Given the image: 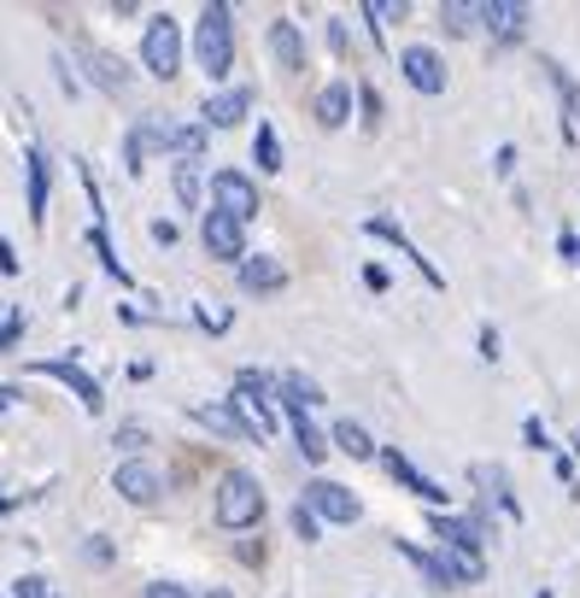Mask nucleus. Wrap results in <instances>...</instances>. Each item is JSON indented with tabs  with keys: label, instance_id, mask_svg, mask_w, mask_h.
Listing matches in <instances>:
<instances>
[{
	"label": "nucleus",
	"instance_id": "17",
	"mask_svg": "<svg viewBox=\"0 0 580 598\" xmlns=\"http://www.w3.org/2000/svg\"><path fill=\"white\" fill-rule=\"evenodd\" d=\"M364 235H376V241H393V246H399V253H405L410 264H417L423 276H428V287H446V276L434 271V264H428V259L417 253V246H410V235H405V230H399V223H393V217H369V223H364Z\"/></svg>",
	"mask_w": 580,
	"mask_h": 598
},
{
	"label": "nucleus",
	"instance_id": "12",
	"mask_svg": "<svg viewBox=\"0 0 580 598\" xmlns=\"http://www.w3.org/2000/svg\"><path fill=\"white\" fill-rule=\"evenodd\" d=\"M189 417H194V423H205V428H217V435H230V440H246V446H253V440H264L258 428L246 423V411H241L235 399H230V405H194Z\"/></svg>",
	"mask_w": 580,
	"mask_h": 598
},
{
	"label": "nucleus",
	"instance_id": "32",
	"mask_svg": "<svg viewBox=\"0 0 580 598\" xmlns=\"http://www.w3.org/2000/svg\"><path fill=\"white\" fill-rule=\"evenodd\" d=\"M176 153H189V159L205 153V123H176Z\"/></svg>",
	"mask_w": 580,
	"mask_h": 598
},
{
	"label": "nucleus",
	"instance_id": "16",
	"mask_svg": "<svg viewBox=\"0 0 580 598\" xmlns=\"http://www.w3.org/2000/svg\"><path fill=\"white\" fill-rule=\"evenodd\" d=\"M112 487H118V493H123V499H130V505H153L164 482H159V469H153V464H135V458H130V464H118Z\"/></svg>",
	"mask_w": 580,
	"mask_h": 598
},
{
	"label": "nucleus",
	"instance_id": "37",
	"mask_svg": "<svg viewBox=\"0 0 580 598\" xmlns=\"http://www.w3.org/2000/svg\"><path fill=\"white\" fill-rule=\"evenodd\" d=\"M147 598H194V587H182V581H153Z\"/></svg>",
	"mask_w": 580,
	"mask_h": 598
},
{
	"label": "nucleus",
	"instance_id": "42",
	"mask_svg": "<svg viewBox=\"0 0 580 598\" xmlns=\"http://www.w3.org/2000/svg\"><path fill=\"white\" fill-rule=\"evenodd\" d=\"M0 276H18V253H12L7 241H0Z\"/></svg>",
	"mask_w": 580,
	"mask_h": 598
},
{
	"label": "nucleus",
	"instance_id": "10",
	"mask_svg": "<svg viewBox=\"0 0 580 598\" xmlns=\"http://www.w3.org/2000/svg\"><path fill=\"white\" fill-rule=\"evenodd\" d=\"M399 71L417 94H446V59L434 48H405L399 53Z\"/></svg>",
	"mask_w": 580,
	"mask_h": 598
},
{
	"label": "nucleus",
	"instance_id": "31",
	"mask_svg": "<svg viewBox=\"0 0 580 598\" xmlns=\"http://www.w3.org/2000/svg\"><path fill=\"white\" fill-rule=\"evenodd\" d=\"M89 241H94V253H100V264H106V276L112 282H130V271L118 264V253H112V235H106V223L94 217V230H89Z\"/></svg>",
	"mask_w": 580,
	"mask_h": 598
},
{
	"label": "nucleus",
	"instance_id": "35",
	"mask_svg": "<svg viewBox=\"0 0 580 598\" xmlns=\"http://www.w3.org/2000/svg\"><path fill=\"white\" fill-rule=\"evenodd\" d=\"M294 534H299L305 546H311V540H317V534H323V528H317V517H311L305 505H294Z\"/></svg>",
	"mask_w": 580,
	"mask_h": 598
},
{
	"label": "nucleus",
	"instance_id": "24",
	"mask_svg": "<svg viewBox=\"0 0 580 598\" xmlns=\"http://www.w3.org/2000/svg\"><path fill=\"white\" fill-rule=\"evenodd\" d=\"M434 534H440V546L481 551V523H464V517H434Z\"/></svg>",
	"mask_w": 580,
	"mask_h": 598
},
{
	"label": "nucleus",
	"instance_id": "13",
	"mask_svg": "<svg viewBox=\"0 0 580 598\" xmlns=\"http://www.w3.org/2000/svg\"><path fill=\"white\" fill-rule=\"evenodd\" d=\"M246 112H253V89H217V94L200 107L205 130H235V123H241Z\"/></svg>",
	"mask_w": 580,
	"mask_h": 598
},
{
	"label": "nucleus",
	"instance_id": "2",
	"mask_svg": "<svg viewBox=\"0 0 580 598\" xmlns=\"http://www.w3.org/2000/svg\"><path fill=\"white\" fill-rule=\"evenodd\" d=\"M141 71L159 77V82H176V71H182V24L171 12L147 18V30H141Z\"/></svg>",
	"mask_w": 580,
	"mask_h": 598
},
{
	"label": "nucleus",
	"instance_id": "40",
	"mask_svg": "<svg viewBox=\"0 0 580 598\" xmlns=\"http://www.w3.org/2000/svg\"><path fill=\"white\" fill-rule=\"evenodd\" d=\"M82 558H89V564H112V546L106 540H89V546H82Z\"/></svg>",
	"mask_w": 580,
	"mask_h": 598
},
{
	"label": "nucleus",
	"instance_id": "18",
	"mask_svg": "<svg viewBox=\"0 0 580 598\" xmlns=\"http://www.w3.org/2000/svg\"><path fill=\"white\" fill-rule=\"evenodd\" d=\"M481 24L499 36V41H516L528 30V7H516V0H487L481 7Z\"/></svg>",
	"mask_w": 580,
	"mask_h": 598
},
{
	"label": "nucleus",
	"instance_id": "44",
	"mask_svg": "<svg viewBox=\"0 0 580 598\" xmlns=\"http://www.w3.org/2000/svg\"><path fill=\"white\" fill-rule=\"evenodd\" d=\"M557 246H563V259H569V264H580V235H569V230H563V241H557Z\"/></svg>",
	"mask_w": 580,
	"mask_h": 598
},
{
	"label": "nucleus",
	"instance_id": "9",
	"mask_svg": "<svg viewBox=\"0 0 580 598\" xmlns=\"http://www.w3.org/2000/svg\"><path fill=\"white\" fill-rule=\"evenodd\" d=\"M30 369H35V376H48V382H65L71 394L82 399V411H100V405H106V394H100V382L89 376V369H77L71 358H35Z\"/></svg>",
	"mask_w": 580,
	"mask_h": 598
},
{
	"label": "nucleus",
	"instance_id": "8",
	"mask_svg": "<svg viewBox=\"0 0 580 598\" xmlns=\"http://www.w3.org/2000/svg\"><path fill=\"white\" fill-rule=\"evenodd\" d=\"M212 200H217V212H230L235 223L258 217V189H253V176H241V171H217L212 176Z\"/></svg>",
	"mask_w": 580,
	"mask_h": 598
},
{
	"label": "nucleus",
	"instance_id": "7",
	"mask_svg": "<svg viewBox=\"0 0 580 598\" xmlns=\"http://www.w3.org/2000/svg\"><path fill=\"white\" fill-rule=\"evenodd\" d=\"M171 148L176 153V123L171 118H141L135 130H130V141H123V159H130V171H141L153 153H164Z\"/></svg>",
	"mask_w": 580,
	"mask_h": 598
},
{
	"label": "nucleus",
	"instance_id": "36",
	"mask_svg": "<svg viewBox=\"0 0 580 598\" xmlns=\"http://www.w3.org/2000/svg\"><path fill=\"white\" fill-rule=\"evenodd\" d=\"M522 435H528V446H533V452H551V435H546V423H540V417H528V423H522Z\"/></svg>",
	"mask_w": 580,
	"mask_h": 598
},
{
	"label": "nucleus",
	"instance_id": "41",
	"mask_svg": "<svg viewBox=\"0 0 580 598\" xmlns=\"http://www.w3.org/2000/svg\"><path fill=\"white\" fill-rule=\"evenodd\" d=\"M481 358H487V364L499 358V328H481Z\"/></svg>",
	"mask_w": 580,
	"mask_h": 598
},
{
	"label": "nucleus",
	"instance_id": "26",
	"mask_svg": "<svg viewBox=\"0 0 580 598\" xmlns=\"http://www.w3.org/2000/svg\"><path fill=\"white\" fill-rule=\"evenodd\" d=\"M24 164H30V223L41 230V217H48V159L30 153Z\"/></svg>",
	"mask_w": 580,
	"mask_h": 598
},
{
	"label": "nucleus",
	"instance_id": "34",
	"mask_svg": "<svg viewBox=\"0 0 580 598\" xmlns=\"http://www.w3.org/2000/svg\"><path fill=\"white\" fill-rule=\"evenodd\" d=\"M358 107H364V130H376V123H381V94L376 89H358Z\"/></svg>",
	"mask_w": 580,
	"mask_h": 598
},
{
	"label": "nucleus",
	"instance_id": "4",
	"mask_svg": "<svg viewBox=\"0 0 580 598\" xmlns=\"http://www.w3.org/2000/svg\"><path fill=\"white\" fill-rule=\"evenodd\" d=\"M271 394H276V382L264 376V369H241V376H235V405L246 411V423H253L264 440L276 435V411H271Z\"/></svg>",
	"mask_w": 580,
	"mask_h": 598
},
{
	"label": "nucleus",
	"instance_id": "6",
	"mask_svg": "<svg viewBox=\"0 0 580 598\" xmlns=\"http://www.w3.org/2000/svg\"><path fill=\"white\" fill-rule=\"evenodd\" d=\"M200 241H205V253L212 259H230V264H241L246 259V223H235L230 212H205V223H200Z\"/></svg>",
	"mask_w": 580,
	"mask_h": 598
},
{
	"label": "nucleus",
	"instance_id": "1",
	"mask_svg": "<svg viewBox=\"0 0 580 598\" xmlns=\"http://www.w3.org/2000/svg\"><path fill=\"white\" fill-rule=\"evenodd\" d=\"M194 59H200V71L217 77V82L235 71V18H230V7H205L200 12V24H194Z\"/></svg>",
	"mask_w": 580,
	"mask_h": 598
},
{
	"label": "nucleus",
	"instance_id": "28",
	"mask_svg": "<svg viewBox=\"0 0 580 598\" xmlns=\"http://www.w3.org/2000/svg\"><path fill=\"white\" fill-rule=\"evenodd\" d=\"M440 24H446L451 36H469L475 24H481V7H464V0H446V7H440Z\"/></svg>",
	"mask_w": 580,
	"mask_h": 598
},
{
	"label": "nucleus",
	"instance_id": "11",
	"mask_svg": "<svg viewBox=\"0 0 580 598\" xmlns=\"http://www.w3.org/2000/svg\"><path fill=\"white\" fill-rule=\"evenodd\" d=\"M381 464H387V476L399 482L405 493H417V499H428V505H446V487H440V482H428V476H423V469L405 458L399 446H381Z\"/></svg>",
	"mask_w": 580,
	"mask_h": 598
},
{
	"label": "nucleus",
	"instance_id": "45",
	"mask_svg": "<svg viewBox=\"0 0 580 598\" xmlns=\"http://www.w3.org/2000/svg\"><path fill=\"white\" fill-rule=\"evenodd\" d=\"M12 399H18V394H12V387H0V411H12Z\"/></svg>",
	"mask_w": 580,
	"mask_h": 598
},
{
	"label": "nucleus",
	"instance_id": "20",
	"mask_svg": "<svg viewBox=\"0 0 580 598\" xmlns=\"http://www.w3.org/2000/svg\"><path fill=\"white\" fill-rule=\"evenodd\" d=\"M282 411H287V423H294V440H299V452H305L311 464H323V458H328V435H323V428L305 417L299 405H282Z\"/></svg>",
	"mask_w": 580,
	"mask_h": 598
},
{
	"label": "nucleus",
	"instance_id": "39",
	"mask_svg": "<svg viewBox=\"0 0 580 598\" xmlns=\"http://www.w3.org/2000/svg\"><path fill=\"white\" fill-rule=\"evenodd\" d=\"M200 323L212 328V335H223V328H230V312H212V305H200Z\"/></svg>",
	"mask_w": 580,
	"mask_h": 598
},
{
	"label": "nucleus",
	"instance_id": "30",
	"mask_svg": "<svg viewBox=\"0 0 580 598\" xmlns=\"http://www.w3.org/2000/svg\"><path fill=\"white\" fill-rule=\"evenodd\" d=\"M546 71H551V82H557V94H563V107H569V135H574V123H580V89H574V77L557 65V59H546Z\"/></svg>",
	"mask_w": 580,
	"mask_h": 598
},
{
	"label": "nucleus",
	"instance_id": "27",
	"mask_svg": "<svg viewBox=\"0 0 580 598\" xmlns=\"http://www.w3.org/2000/svg\"><path fill=\"white\" fill-rule=\"evenodd\" d=\"M335 446L346 452V458H376V440H369L352 417H346V423H335Z\"/></svg>",
	"mask_w": 580,
	"mask_h": 598
},
{
	"label": "nucleus",
	"instance_id": "22",
	"mask_svg": "<svg viewBox=\"0 0 580 598\" xmlns=\"http://www.w3.org/2000/svg\"><path fill=\"white\" fill-rule=\"evenodd\" d=\"M469 482H475V487H492V499L505 505V517L522 523V505H516V493H510V482H505V469H499V464H475V469H469Z\"/></svg>",
	"mask_w": 580,
	"mask_h": 598
},
{
	"label": "nucleus",
	"instance_id": "5",
	"mask_svg": "<svg viewBox=\"0 0 580 598\" xmlns=\"http://www.w3.org/2000/svg\"><path fill=\"white\" fill-rule=\"evenodd\" d=\"M299 505H305V510H311V517H317V523H340V528L364 517L358 493H352V487H340V482H311Z\"/></svg>",
	"mask_w": 580,
	"mask_h": 598
},
{
	"label": "nucleus",
	"instance_id": "21",
	"mask_svg": "<svg viewBox=\"0 0 580 598\" xmlns=\"http://www.w3.org/2000/svg\"><path fill=\"white\" fill-rule=\"evenodd\" d=\"M346 118H352V82H328L317 94V123L323 130H340Z\"/></svg>",
	"mask_w": 580,
	"mask_h": 598
},
{
	"label": "nucleus",
	"instance_id": "38",
	"mask_svg": "<svg viewBox=\"0 0 580 598\" xmlns=\"http://www.w3.org/2000/svg\"><path fill=\"white\" fill-rule=\"evenodd\" d=\"M12 592H18V598H48V581H41V575H24Z\"/></svg>",
	"mask_w": 580,
	"mask_h": 598
},
{
	"label": "nucleus",
	"instance_id": "14",
	"mask_svg": "<svg viewBox=\"0 0 580 598\" xmlns=\"http://www.w3.org/2000/svg\"><path fill=\"white\" fill-rule=\"evenodd\" d=\"M82 65H89V82L106 94H130V71H123V59H112L106 48H94V41H82Z\"/></svg>",
	"mask_w": 580,
	"mask_h": 598
},
{
	"label": "nucleus",
	"instance_id": "29",
	"mask_svg": "<svg viewBox=\"0 0 580 598\" xmlns=\"http://www.w3.org/2000/svg\"><path fill=\"white\" fill-rule=\"evenodd\" d=\"M253 159H258V171H282V141H276V130L271 123H258V141H253Z\"/></svg>",
	"mask_w": 580,
	"mask_h": 598
},
{
	"label": "nucleus",
	"instance_id": "33",
	"mask_svg": "<svg viewBox=\"0 0 580 598\" xmlns=\"http://www.w3.org/2000/svg\"><path fill=\"white\" fill-rule=\"evenodd\" d=\"M176 200L200 205V171H194V164H182V171H176Z\"/></svg>",
	"mask_w": 580,
	"mask_h": 598
},
{
	"label": "nucleus",
	"instance_id": "46",
	"mask_svg": "<svg viewBox=\"0 0 580 598\" xmlns=\"http://www.w3.org/2000/svg\"><path fill=\"white\" fill-rule=\"evenodd\" d=\"M540 598H551V592H540Z\"/></svg>",
	"mask_w": 580,
	"mask_h": 598
},
{
	"label": "nucleus",
	"instance_id": "19",
	"mask_svg": "<svg viewBox=\"0 0 580 598\" xmlns=\"http://www.w3.org/2000/svg\"><path fill=\"white\" fill-rule=\"evenodd\" d=\"M271 53H276L282 71H305V36H299V24L276 18V24H271Z\"/></svg>",
	"mask_w": 580,
	"mask_h": 598
},
{
	"label": "nucleus",
	"instance_id": "25",
	"mask_svg": "<svg viewBox=\"0 0 580 598\" xmlns=\"http://www.w3.org/2000/svg\"><path fill=\"white\" fill-rule=\"evenodd\" d=\"M393 546H399V558H410V564H417V569H423V575H428V581L440 587V592H458V581H451V575H446V564L434 558V551H423V546H410V540H393Z\"/></svg>",
	"mask_w": 580,
	"mask_h": 598
},
{
	"label": "nucleus",
	"instance_id": "43",
	"mask_svg": "<svg viewBox=\"0 0 580 598\" xmlns=\"http://www.w3.org/2000/svg\"><path fill=\"white\" fill-rule=\"evenodd\" d=\"M18 328H24V323H18V317H7V323H0V353H7V346L18 341Z\"/></svg>",
	"mask_w": 580,
	"mask_h": 598
},
{
	"label": "nucleus",
	"instance_id": "3",
	"mask_svg": "<svg viewBox=\"0 0 580 598\" xmlns=\"http://www.w3.org/2000/svg\"><path fill=\"white\" fill-rule=\"evenodd\" d=\"M217 523L223 528H253V523H264V487H258V476L230 469V476L217 482Z\"/></svg>",
	"mask_w": 580,
	"mask_h": 598
},
{
	"label": "nucleus",
	"instance_id": "23",
	"mask_svg": "<svg viewBox=\"0 0 580 598\" xmlns=\"http://www.w3.org/2000/svg\"><path fill=\"white\" fill-rule=\"evenodd\" d=\"M276 394H282V405H299V411L323 405V387L311 382V376H299V369H282V376H276Z\"/></svg>",
	"mask_w": 580,
	"mask_h": 598
},
{
	"label": "nucleus",
	"instance_id": "15",
	"mask_svg": "<svg viewBox=\"0 0 580 598\" xmlns=\"http://www.w3.org/2000/svg\"><path fill=\"white\" fill-rule=\"evenodd\" d=\"M235 276H241V287H246V294H276V287L287 282L282 259H271V253H246V259L235 264Z\"/></svg>",
	"mask_w": 580,
	"mask_h": 598
}]
</instances>
